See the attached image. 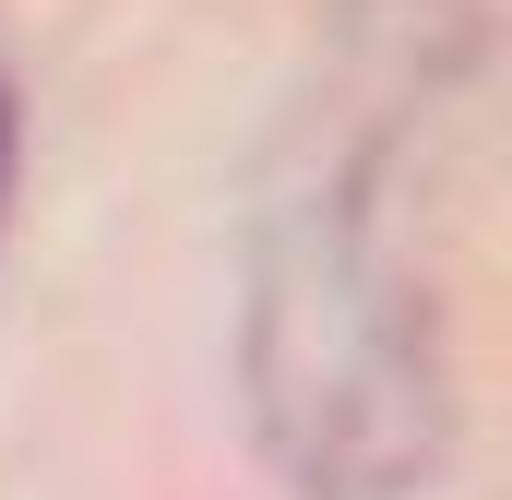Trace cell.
<instances>
[{
  "label": "cell",
  "mask_w": 512,
  "mask_h": 500,
  "mask_svg": "<svg viewBox=\"0 0 512 500\" xmlns=\"http://www.w3.org/2000/svg\"><path fill=\"white\" fill-rule=\"evenodd\" d=\"M251 417L322 500H393L441 453V358L358 191H310L251 274Z\"/></svg>",
  "instance_id": "obj_1"
},
{
  "label": "cell",
  "mask_w": 512,
  "mask_h": 500,
  "mask_svg": "<svg viewBox=\"0 0 512 500\" xmlns=\"http://www.w3.org/2000/svg\"><path fill=\"white\" fill-rule=\"evenodd\" d=\"M0 215H12V96H0Z\"/></svg>",
  "instance_id": "obj_2"
}]
</instances>
